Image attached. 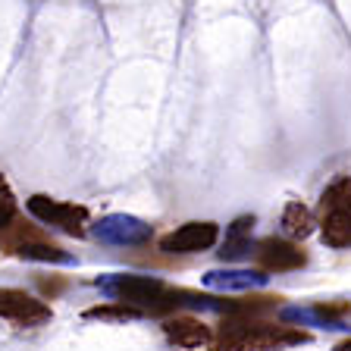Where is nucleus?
I'll use <instances>...</instances> for the list:
<instances>
[{
    "instance_id": "nucleus-1",
    "label": "nucleus",
    "mask_w": 351,
    "mask_h": 351,
    "mask_svg": "<svg viewBox=\"0 0 351 351\" xmlns=\"http://www.w3.org/2000/svg\"><path fill=\"white\" fill-rule=\"evenodd\" d=\"M307 342L304 329L263 320L261 314H229L213 332L210 351H279Z\"/></svg>"
},
{
    "instance_id": "nucleus-2",
    "label": "nucleus",
    "mask_w": 351,
    "mask_h": 351,
    "mask_svg": "<svg viewBox=\"0 0 351 351\" xmlns=\"http://www.w3.org/2000/svg\"><path fill=\"white\" fill-rule=\"evenodd\" d=\"M107 295L119 301V304L138 311L141 317L145 314H169L173 317L176 307L189 304L185 298H195L191 292H182V289H169L167 282H160L157 276H113V279H104L97 282Z\"/></svg>"
},
{
    "instance_id": "nucleus-3",
    "label": "nucleus",
    "mask_w": 351,
    "mask_h": 351,
    "mask_svg": "<svg viewBox=\"0 0 351 351\" xmlns=\"http://www.w3.org/2000/svg\"><path fill=\"white\" fill-rule=\"evenodd\" d=\"M320 232L329 248H351V176H339L320 195Z\"/></svg>"
},
{
    "instance_id": "nucleus-4",
    "label": "nucleus",
    "mask_w": 351,
    "mask_h": 351,
    "mask_svg": "<svg viewBox=\"0 0 351 351\" xmlns=\"http://www.w3.org/2000/svg\"><path fill=\"white\" fill-rule=\"evenodd\" d=\"M32 217H38L47 226H57L69 235H85L88 232V207L82 204H66V201H53L47 195H32L29 197Z\"/></svg>"
},
{
    "instance_id": "nucleus-5",
    "label": "nucleus",
    "mask_w": 351,
    "mask_h": 351,
    "mask_svg": "<svg viewBox=\"0 0 351 351\" xmlns=\"http://www.w3.org/2000/svg\"><path fill=\"white\" fill-rule=\"evenodd\" d=\"M0 320L16 326H44L51 320V307L22 289H0Z\"/></svg>"
},
{
    "instance_id": "nucleus-6",
    "label": "nucleus",
    "mask_w": 351,
    "mask_h": 351,
    "mask_svg": "<svg viewBox=\"0 0 351 351\" xmlns=\"http://www.w3.org/2000/svg\"><path fill=\"white\" fill-rule=\"evenodd\" d=\"M217 239H219L217 223H185V226H179L176 232L163 235L160 248L167 251V254H195V251L213 248Z\"/></svg>"
},
{
    "instance_id": "nucleus-7",
    "label": "nucleus",
    "mask_w": 351,
    "mask_h": 351,
    "mask_svg": "<svg viewBox=\"0 0 351 351\" xmlns=\"http://www.w3.org/2000/svg\"><path fill=\"white\" fill-rule=\"evenodd\" d=\"M254 263L267 273H292V270H301V267H304L307 254L298 248V245H292V241L267 239L254 248Z\"/></svg>"
},
{
    "instance_id": "nucleus-8",
    "label": "nucleus",
    "mask_w": 351,
    "mask_h": 351,
    "mask_svg": "<svg viewBox=\"0 0 351 351\" xmlns=\"http://www.w3.org/2000/svg\"><path fill=\"white\" fill-rule=\"evenodd\" d=\"M163 336L182 351H201V348H210L213 345V329L189 314L167 317V320H163Z\"/></svg>"
},
{
    "instance_id": "nucleus-9",
    "label": "nucleus",
    "mask_w": 351,
    "mask_h": 351,
    "mask_svg": "<svg viewBox=\"0 0 351 351\" xmlns=\"http://www.w3.org/2000/svg\"><path fill=\"white\" fill-rule=\"evenodd\" d=\"M97 235L104 241H113V245H138V241H145L151 235V229L132 217H107L97 226Z\"/></svg>"
},
{
    "instance_id": "nucleus-10",
    "label": "nucleus",
    "mask_w": 351,
    "mask_h": 351,
    "mask_svg": "<svg viewBox=\"0 0 351 351\" xmlns=\"http://www.w3.org/2000/svg\"><path fill=\"white\" fill-rule=\"evenodd\" d=\"M314 213L307 210L301 201H292V204H285V210H282V229L292 239H307V235L314 232Z\"/></svg>"
},
{
    "instance_id": "nucleus-11",
    "label": "nucleus",
    "mask_w": 351,
    "mask_h": 351,
    "mask_svg": "<svg viewBox=\"0 0 351 351\" xmlns=\"http://www.w3.org/2000/svg\"><path fill=\"white\" fill-rule=\"evenodd\" d=\"M251 226H254V217H241L232 223V229H229L226 241H223V251L219 254L226 257V261H232V257H241L245 251H251Z\"/></svg>"
},
{
    "instance_id": "nucleus-12",
    "label": "nucleus",
    "mask_w": 351,
    "mask_h": 351,
    "mask_svg": "<svg viewBox=\"0 0 351 351\" xmlns=\"http://www.w3.org/2000/svg\"><path fill=\"white\" fill-rule=\"evenodd\" d=\"M85 317L88 320H135V317H141V314L117 301V304H110V307H91V311H85Z\"/></svg>"
},
{
    "instance_id": "nucleus-13",
    "label": "nucleus",
    "mask_w": 351,
    "mask_h": 351,
    "mask_svg": "<svg viewBox=\"0 0 351 351\" xmlns=\"http://www.w3.org/2000/svg\"><path fill=\"white\" fill-rule=\"evenodd\" d=\"M13 219H16V197L13 189L7 185V179L0 176V229H7Z\"/></svg>"
},
{
    "instance_id": "nucleus-14",
    "label": "nucleus",
    "mask_w": 351,
    "mask_h": 351,
    "mask_svg": "<svg viewBox=\"0 0 351 351\" xmlns=\"http://www.w3.org/2000/svg\"><path fill=\"white\" fill-rule=\"evenodd\" d=\"M336 351H351V339H345V342L336 345Z\"/></svg>"
}]
</instances>
